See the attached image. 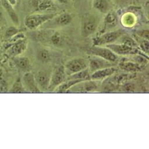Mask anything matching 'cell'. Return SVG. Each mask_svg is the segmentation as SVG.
Listing matches in <instances>:
<instances>
[{
  "label": "cell",
  "instance_id": "ba28073f",
  "mask_svg": "<svg viewBox=\"0 0 149 149\" xmlns=\"http://www.w3.org/2000/svg\"><path fill=\"white\" fill-rule=\"evenodd\" d=\"M97 88V82L95 80L89 79L77 83L70 89L72 90L71 92H91Z\"/></svg>",
  "mask_w": 149,
  "mask_h": 149
},
{
  "label": "cell",
  "instance_id": "cb8c5ba5",
  "mask_svg": "<svg viewBox=\"0 0 149 149\" xmlns=\"http://www.w3.org/2000/svg\"><path fill=\"white\" fill-rule=\"evenodd\" d=\"M38 58L42 62H47L51 60V53L47 49H42L38 53Z\"/></svg>",
  "mask_w": 149,
  "mask_h": 149
},
{
  "label": "cell",
  "instance_id": "30bf717a",
  "mask_svg": "<svg viewBox=\"0 0 149 149\" xmlns=\"http://www.w3.org/2000/svg\"><path fill=\"white\" fill-rule=\"evenodd\" d=\"M22 84L24 89H26L31 93H40L41 91L38 88L36 79L33 74L27 72L24 74L22 78Z\"/></svg>",
  "mask_w": 149,
  "mask_h": 149
},
{
  "label": "cell",
  "instance_id": "9a60e30c",
  "mask_svg": "<svg viewBox=\"0 0 149 149\" xmlns=\"http://www.w3.org/2000/svg\"><path fill=\"white\" fill-rule=\"evenodd\" d=\"M14 59V63L19 69L28 72L31 69V63L28 58L24 56H15Z\"/></svg>",
  "mask_w": 149,
  "mask_h": 149
},
{
  "label": "cell",
  "instance_id": "7c38bea8",
  "mask_svg": "<svg viewBox=\"0 0 149 149\" xmlns=\"http://www.w3.org/2000/svg\"><path fill=\"white\" fill-rule=\"evenodd\" d=\"M36 81L40 90H47L49 88L51 76L47 71L42 70L37 73V75L35 77Z\"/></svg>",
  "mask_w": 149,
  "mask_h": 149
},
{
  "label": "cell",
  "instance_id": "603a6c76",
  "mask_svg": "<svg viewBox=\"0 0 149 149\" xmlns=\"http://www.w3.org/2000/svg\"><path fill=\"white\" fill-rule=\"evenodd\" d=\"M119 39H120L121 44H124L132 47H137V43L136 42V41L134 39H132L131 37L127 36V35H125V34L123 35Z\"/></svg>",
  "mask_w": 149,
  "mask_h": 149
},
{
  "label": "cell",
  "instance_id": "4fadbf2b",
  "mask_svg": "<svg viewBox=\"0 0 149 149\" xmlns=\"http://www.w3.org/2000/svg\"><path fill=\"white\" fill-rule=\"evenodd\" d=\"M116 69L115 67H110L104 68L100 70H97L93 72L92 74L90 76V79L92 80H100L102 79H104L107 77L113 75L115 74Z\"/></svg>",
  "mask_w": 149,
  "mask_h": 149
},
{
  "label": "cell",
  "instance_id": "6da1fadb",
  "mask_svg": "<svg viewBox=\"0 0 149 149\" xmlns=\"http://www.w3.org/2000/svg\"><path fill=\"white\" fill-rule=\"evenodd\" d=\"M54 16L55 14H35L28 15L24 19V24L30 30L37 29L46 22L51 20Z\"/></svg>",
  "mask_w": 149,
  "mask_h": 149
},
{
  "label": "cell",
  "instance_id": "277c9868",
  "mask_svg": "<svg viewBox=\"0 0 149 149\" xmlns=\"http://www.w3.org/2000/svg\"><path fill=\"white\" fill-rule=\"evenodd\" d=\"M124 34V31L122 30L107 32V33H104L99 37H97L95 39H93V44H94V46H100L102 45L114 43Z\"/></svg>",
  "mask_w": 149,
  "mask_h": 149
},
{
  "label": "cell",
  "instance_id": "4dcf8cb0",
  "mask_svg": "<svg viewBox=\"0 0 149 149\" xmlns=\"http://www.w3.org/2000/svg\"><path fill=\"white\" fill-rule=\"evenodd\" d=\"M8 1L10 2V3L12 5L15 4V0H8Z\"/></svg>",
  "mask_w": 149,
  "mask_h": 149
},
{
  "label": "cell",
  "instance_id": "2e32d148",
  "mask_svg": "<svg viewBox=\"0 0 149 149\" xmlns=\"http://www.w3.org/2000/svg\"><path fill=\"white\" fill-rule=\"evenodd\" d=\"M0 1H1V5L3 6V8L5 9V10L6 12H7L12 21L14 22V23L18 25L19 24L18 15L16 14L14 9L13 8L12 5L10 3L8 0H0Z\"/></svg>",
  "mask_w": 149,
  "mask_h": 149
},
{
  "label": "cell",
  "instance_id": "8fae6325",
  "mask_svg": "<svg viewBox=\"0 0 149 149\" xmlns=\"http://www.w3.org/2000/svg\"><path fill=\"white\" fill-rule=\"evenodd\" d=\"M27 41L24 39H20L15 42L9 47L7 54L10 56H17L26 49Z\"/></svg>",
  "mask_w": 149,
  "mask_h": 149
},
{
  "label": "cell",
  "instance_id": "3957f363",
  "mask_svg": "<svg viewBox=\"0 0 149 149\" xmlns=\"http://www.w3.org/2000/svg\"><path fill=\"white\" fill-rule=\"evenodd\" d=\"M88 61L85 58H74L68 61L64 68L65 74L68 76L81 72L83 70L88 69Z\"/></svg>",
  "mask_w": 149,
  "mask_h": 149
},
{
  "label": "cell",
  "instance_id": "d6986e66",
  "mask_svg": "<svg viewBox=\"0 0 149 149\" xmlns=\"http://www.w3.org/2000/svg\"><path fill=\"white\" fill-rule=\"evenodd\" d=\"M93 7L101 13H108L109 10V4L108 0H95Z\"/></svg>",
  "mask_w": 149,
  "mask_h": 149
},
{
  "label": "cell",
  "instance_id": "f546056e",
  "mask_svg": "<svg viewBox=\"0 0 149 149\" xmlns=\"http://www.w3.org/2000/svg\"><path fill=\"white\" fill-rule=\"evenodd\" d=\"M56 1L61 3H63V4H65V3H68V0H56Z\"/></svg>",
  "mask_w": 149,
  "mask_h": 149
},
{
  "label": "cell",
  "instance_id": "4316f807",
  "mask_svg": "<svg viewBox=\"0 0 149 149\" xmlns=\"http://www.w3.org/2000/svg\"><path fill=\"white\" fill-rule=\"evenodd\" d=\"M140 46L142 50H143L145 52H147V53H148V50H149L148 40L144 39V38H143V40H141Z\"/></svg>",
  "mask_w": 149,
  "mask_h": 149
},
{
  "label": "cell",
  "instance_id": "7a4b0ae2",
  "mask_svg": "<svg viewBox=\"0 0 149 149\" xmlns=\"http://www.w3.org/2000/svg\"><path fill=\"white\" fill-rule=\"evenodd\" d=\"M97 27L98 20L95 16L91 14L83 15L81 24V33L83 37H89L94 33Z\"/></svg>",
  "mask_w": 149,
  "mask_h": 149
},
{
  "label": "cell",
  "instance_id": "f1b7e54d",
  "mask_svg": "<svg viewBox=\"0 0 149 149\" xmlns=\"http://www.w3.org/2000/svg\"><path fill=\"white\" fill-rule=\"evenodd\" d=\"M3 16L1 12H0V26H1V25L3 24Z\"/></svg>",
  "mask_w": 149,
  "mask_h": 149
},
{
  "label": "cell",
  "instance_id": "ac0fdd59",
  "mask_svg": "<svg viewBox=\"0 0 149 149\" xmlns=\"http://www.w3.org/2000/svg\"><path fill=\"white\" fill-rule=\"evenodd\" d=\"M36 6L38 11H47L53 9L54 5L51 0H37Z\"/></svg>",
  "mask_w": 149,
  "mask_h": 149
},
{
  "label": "cell",
  "instance_id": "7402d4cb",
  "mask_svg": "<svg viewBox=\"0 0 149 149\" xmlns=\"http://www.w3.org/2000/svg\"><path fill=\"white\" fill-rule=\"evenodd\" d=\"M51 42L55 46H60L63 43V38L60 33L55 32L51 37Z\"/></svg>",
  "mask_w": 149,
  "mask_h": 149
},
{
  "label": "cell",
  "instance_id": "484cf974",
  "mask_svg": "<svg viewBox=\"0 0 149 149\" xmlns=\"http://www.w3.org/2000/svg\"><path fill=\"white\" fill-rule=\"evenodd\" d=\"M18 29H17L15 27H10L8 28L7 30L6 31L5 33V36L7 38H10L12 37L15 36V35H17L18 33Z\"/></svg>",
  "mask_w": 149,
  "mask_h": 149
},
{
  "label": "cell",
  "instance_id": "ffe728a7",
  "mask_svg": "<svg viewBox=\"0 0 149 149\" xmlns=\"http://www.w3.org/2000/svg\"><path fill=\"white\" fill-rule=\"evenodd\" d=\"M67 79H79L83 81L91 79H90V70L88 69H86L81 71V72L72 74V75L69 76Z\"/></svg>",
  "mask_w": 149,
  "mask_h": 149
},
{
  "label": "cell",
  "instance_id": "52a82bcc",
  "mask_svg": "<svg viewBox=\"0 0 149 149\" xmlns=\"http://www.w3.org/2000/svg\"><path fill=\"white\" fill-rule=\"evenodd\" d=\"M65 71L63 66H60L54 70L51 76L49 86L48 90H54L65 81Z\"/></svg>",
  "mask_w": 149,
  "mask_h": 149
},
{
  "label": "cell",
  "instance_id": "e0dca14e",
  "mask_svg": "<svg viewBox=\"0 0 149 149\" xmlns=\"http://www.w3.org/2000/svg\"><path fill=\"white\" fill-rule=\"evenodd\" d=\"M118 22V17L114 12H108L104 19L105 26L107 28L115 27Z\"/></svg>",
  "mask_w": 149,
  "mask_h": 149
},
{
  "label": "cell",
  "instance_id": "5bb4252c",
  "mask_svg": "<svg viewBox=\"0 0 149 149\" xmlns=\"http://www.w3.org/2000/svg\"><path fill=\"white\" fill-rule=\"evenodd\" d=\"M53 24L56 26H65L69 25L72 21V16L69 13H62L53 18Z\"/></svg>",
  "mask_w": 149,
  "mask_h": 149
},
{
  "label": "cell",
  "instance_id": "d4e9b609",
  "mask_svg": "<svg viewBox=\"0 0 149 149\" xmlns=\"http://www.w3.org/2000/svg\"><path fill=\"white\" fill-rule=\"evenodd\" d=\"M24 86L22 85L21 81L20 79H18L17 81H16L14 85H13L11 91L10 92L11 93H22L24 92Z\"/></svg>",
  "mask_w": 149,
  "mask_h": 149
},
{
  "label": "cell",
  "instance_id": "9c48e42d",
  "mask_svg": "<svg viewBox=\"0 0 149 149\" xmlns=\"http://www.w3.org/2000/svg\"><path fill=\"white\" fill-rule=\"evenodd\" d=\"M113 66V64H112L111 62L104 59V58L94 56V55H92V56L90 58L88 61L89 70L93 72L97 70Z\"/></svg>",
  "mask_w": 149,
  "mask_h": 149
},
{
  "label": "cell",
  "instance_id": "8992f818",
  "mask_svg": "<svg viewBox=\"0 0 149 149\" xmlns=\"http://www.w3.org/2000/svg\"><path fill=\"white\" fill-rule=\"evenodd\" d=\"M106 47L111 49L116 54L119 55H132L140 53V51L137 49V47H130L121 43L109 44H107Z\"/></svg>",
  "mask_w": 149,
  "mask_h": 149
},
{
  "label": "cell",
  "instance_id": "83f0119b",
  "mask_svg": "<svg viewBox=\"0 0 149 149\" xmlns=\"http://www.w3.org/2000/svg\"><path fill=\"white\" fill-rule=\"evenodd\" d=\"M137 34L138 35V36L141 37V38L148 40V36H149L148 30H139L137 31Z\"/></svg>",
  "mask_w": 149,
  "mask_h": 149
},
{
  "label": "cell",
  "instance_id": "44dd1931",
  "mask_svg": "<svg viewBox=\"0 0 149 149\" xmlns=\"http://www.w3.org/2000/svg\"><path fill=\"white\" fill-rule=\"evenodd\" d=\"M120 67L122 69L128 71H137L140 70V67L137 63L132 62H122Z\"/></svg>",
  "mask_w": 149,
  "mask_h": 149
},
{
  "label": "cell",
  "instance_id": "5b68a950",
  "mask_svg": "<svg viewBox=\"0 0 149 149\" xmlns=\"http://www.w3.org/2000/svg\"><path fill=\"white\" fill-rule=\"evenodd\" d=\"M88 54L104 58L111 63H114L118 60L117 55L106 47L93 46L89 49Z\"/></svg>",
  "mask_w": 149,
  "mask_h": 149
}]
</instances>
